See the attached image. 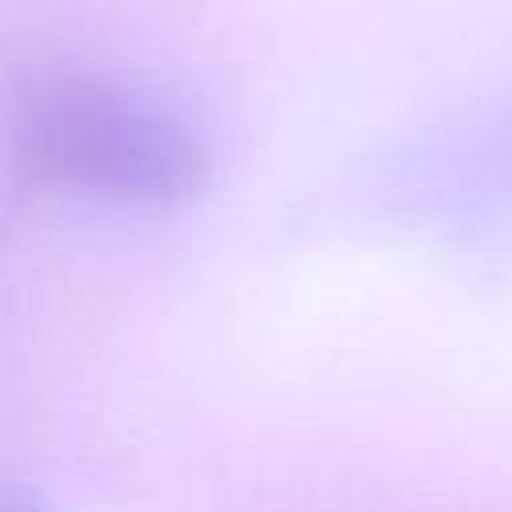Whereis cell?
<instances>
[{
	"mask_svg": "<svg viewBox=\"0 0 512 512\" xmlns=\"http://www.w3.org/2000/svg\"><path fill=\"white\" fill-rule=\"evenodd\" d=\"M16 156L36 184L116 204H180L212 180V148L192 124L100 76L40 84L16 120Z\"/></svg>",
	"mask_w": 512,
	"mask_h": 512,
	"instance_id": "obj_1",
	"label": "cell"
}]
</instances>
